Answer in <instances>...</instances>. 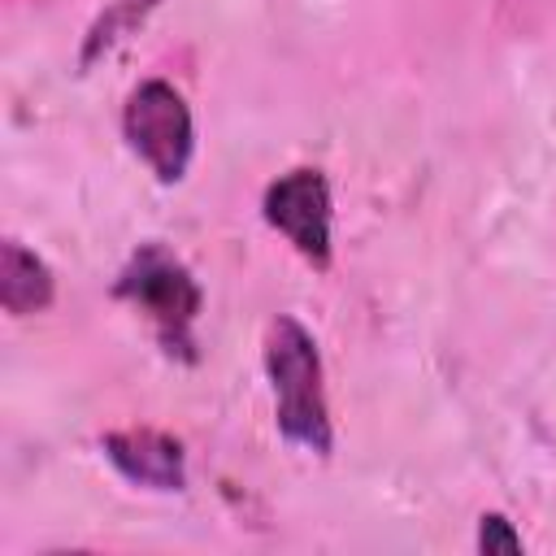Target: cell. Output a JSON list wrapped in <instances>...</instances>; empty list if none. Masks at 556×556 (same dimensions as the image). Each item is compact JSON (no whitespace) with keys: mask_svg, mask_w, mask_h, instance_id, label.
<instances>
[{"mask_svg":"<svg viewBox=\"0 0 556 556\" xmlns=\"http://www.w3.org/2000/svg\"><path fill=\"white\" fill-rule=\"evenodd\" d=\"M265 374L274 382V421L282 439L326 456L334 447L326 387H321V356L313 334L295 317H274L265 334Z\"/></svg>","mask_w":556,"mask_h":556,"instance_id":"cell-1","label":"cell"},{"mask_svg":"<svg viewBox=\"0 0 556 556\" xmlns=\"http://www.w3.org/2000/svg\"><path fill=\"white\" fill-rule=\"evenodd\" d=\"M104 456L122 478L152 491H182L187 482V456L182 443L165 430H113L100 439Z\"/></svg>","mask_w":556,"mask_h":556,"instance_id":"cell-5","label":"cell"},{"mask_svg":"<svg viewBox=\"0 0 556 556\" xmlns=\"http://www.w3.org/2000/svg\"><path fill=\"white\" fill-rule=\"evenodd\" d=\"M156 0H117L96 26H91V35H87V48H83V65H91L100 52H109L135 22H143V13L152 9Z\"/></svg>","mask_w":556,"mask_h":556,"instance_id":"cell-7","label":"cell"},{"mask_svg":"<svg viewBox=\"0 0 556 556\" xmlns=\"http://www.w3.org/2000/svg\"><path fill=\"white\" fill-rule=\"evenodd\" d=\"M122 130L161 182H178L187 174V161L195 148V122L182 91H174L165 78H148L130 91Z\"/></svg>","mask_w":556,"mask_h":556,"instance_id":"cell-3","label":"cell"},{"mask_svg":"<svg viewBox=\"0 0 556 556\" xmlns=\"http://www.w3.org/2000/svg\"><path fill=\"white\" fill-rule=\"evenodd\" d=\"M52 295H56L52 269L30 248L9 239L0 252V304H4V313H13V317L43 313L52 304Z\"/></svg>","mask_w":556,"mask_h":556,"instance_id":"cell-6","label":"cell"},{"mask_svg":"<svg viewBox=\"0 0 556 556\" xmlns=\"http://www.w3.org/2000/svg\"><path fill=\"white\" fill-rule=\"evenodd\" d=\"M117 300H130L139 313H148V321L156 326V339L169 356L178 361H195V317H200V282L191 278V269L161 243H143L126 269L117 274Z\"/></svg>","mask_w":556,"mask_h":556,"instance_id":"cell-2","label":"cell"},{"mask_svg":"<svg viewBox=\"0 0 556 556\" xmlns=\"http://www.w3.org/2000/svg\"><path fill=\"white\" fill-rule=\"evenodd\" d=\"M478 552H486V556H495V552L517 556V552H526V543H521V534L513 530L508 517H500V513H482V521H478Z\"/></svg>","mask_w":556,"mask_h":556,"instance_id":"cell-8","label":"cell"},{"mask_svg":"<svg viewBox=\"0 0 556 556\" xmlns=\"http://www.w3.org/2000/svg\"><path fill=\"white\" fill-rule=\"evenodd\" d=\"M265 222L313 265H330V182L321 169H291L265 187Z\"/></svg>","mask_w":556,"mask_h":556,"instance_id":"cell-4","label":"cell"}]
</instances>
